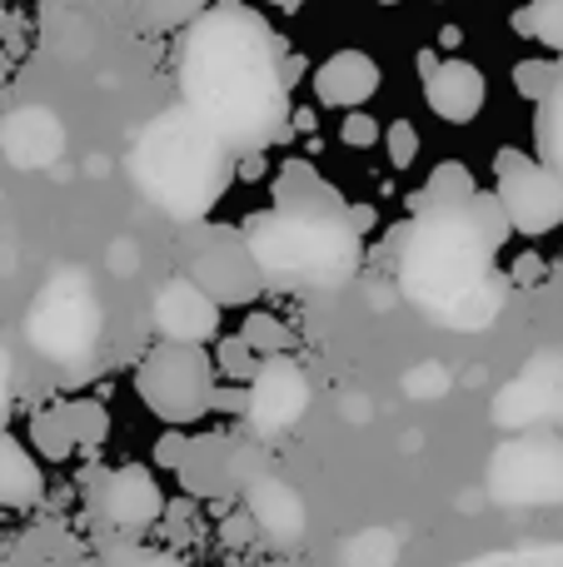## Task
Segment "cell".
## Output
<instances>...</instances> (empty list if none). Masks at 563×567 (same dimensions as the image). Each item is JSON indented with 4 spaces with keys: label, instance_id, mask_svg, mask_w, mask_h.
<instances>
[{
    "label": "cell",
    "instance_id": "4fadbf2b",
    "mask_svg": "<svg viewBox=\"0 0 563 567\" xmlns=\"http://www.w3.org/2000/svg\"><path fill=\"white\" fill-rule=\"evenodd\" d=\"M95 508H100V518H105L110 528H120V533H145L150 523L160 518L165 498H160L155 478H150L145 468H115V473H105V478H100Z\"/></svg>",
    "mask_w": 563,
    "mask_h": 567
},
{
    "label": "cell",
    "instance_id": "52a82bcc",
    "mask_svg": "<svg viewBox=\"0 0 563 567\" xmlns=\"http://www.w3.org/2000/svg\"><path fill=\"white\" fill-rule=\"evenodd\" d=\"M494 175H499V199L509 209V225L519 235H549V229L563 225V185L544 159L499 150Z\"/></svg>",
    "mask_w": 563,
    "mask_h": 567
},
{
    "label": "cell",
    "instance_id": "484cf974",
    "mask_svg": "<svg viewBox=\"0 0 563 567\" xmlns=\"http://www.w3.org/2000/svg\"><path fill=\"white\" fill-rule=\"evenodd\" d=\"M464 567H563V548H534V553H494Z\"/></svg>",
    "mask_w": 563,
    "mask_h": 567
},
{
    "label": "cell",
    "instance_id": "6da1fadb",
    "mask_svg": "<svg viewBox=\"0 0 563 567\" xmlns=\"http://www.w3.org/2000/svg\"><path fill=\"white\" fill-rule=\"evenodd\" d=\"M299 60L245 0H215L180 40V95L199 120L235 145V155L289 140V80Z\"/></svg>",
    "mask_w": 563,
    "mask_h": 567
},
{
    "label": "cell",
    "instance_id": "7a4b0ae2",
    "mask_svg": "<svg viewBox=\"0 0 563 567\" xmlns=\"http://www.w3.org/2000/svg\"><path fill=\"white\" fill-rule=\"evenodd\" d=\"M474 195H419L414 219L405 229H395V239H389L405 299L429 319L449 323V329H484L499 313V299H504L494 275L499 239L479 219Z\"/></svg>",
    "mask_w": 563,
    "mask_h": 567
},
{
    "label": "cell",
    "instance_id": "9a60e30c",
    "mask_svg": "<svg viewBox=\"0 0 563 567\" xmlns=\"http://www.w3.org/2000/svg\"><path fill=\"white\" fill-rule=\"evenodd\" d=\"M499 423H544L563 419V363H534L519 383L499 393Z\"/></svg>",
    "mask_w": 563,
    "mask_h": 567
},
{
    "label": "cell",
    "instance_id": "e0dca14e",
    "mask_svg": "<svg viewBox=\"0 0 563 567\" xmlns=\"http://www.w3.org/2000/svg\"><path fill=\"white\" fill-rule=\"evenodd\" d=\"M249 513H255V523L275 543H295L299 533H305V508H299L295 488H285V483H275V478L249 483Z\"/></svg>",
    "mask_w": 563,
    "mask_h": 567
},
{
    "label": "cell",
    "instance_id": "8fae6325",
    "mask_svg": "<svg viewBox=\"0 0 563 567\" xmlns=\"http://www.w3.org/2000/svg\"><path fill=\"white\" fill-rule=\"evenodd\" d=\"M419 70H424V105L434 110L439 120H449V125L479 120V110H484V100H489L484 70L469 65V60H434L429 50L419 55Z\"/></svg>",
    "mask_w": 563,
    "mask_h": 567
},
{
    "label": "cell",
    "instance_id": "e575fe53",
    "mask_svg": "<svg viewBox=\"0 0 563 567\" xmlns=\"http://www.w3.org/2000/svg\"><path fill=\"white\" fill-rule=\"evenodd\" d=\"M379 6H399V0H379Z\"/></svg>",
    "mask_w": 563,
    "mask_h": 567
},
{
    "label": "cell",
    "instance_id": "4dcf8cb0",
    "mask_svg": "<svg viewBox=\"0 0 563 567\" xmlns=\"http://www.w3.org/2000/svg\"><path fill=\"white\" fill-rule=\"evenodd\" d=\"M375 135H379V125H375L369 115H349V120H345V145H359V150H365V145H375Z\"/></svg>",
    "mask_w": 563,
    "mask_h": 567
},
{
    "label": "cell",
    "instance_id": "9c48e42d",
    "mask_svg": "<svg viewBox=\"0 0 563 567\" xmlns=\"http://www.w3.org/2000/svg\"><path fill=\"white\" fill-rule=\"evenodd\" d=\"M190 275L205 284L219 303H255L259 289H265V275H259L255 255H249V239L225 225L199 229L195 249H190Z\"/></svg>",
    "mask_w": 563,
    "mask_h": 567
},
{
    "label": "cell",
    "instance_id": "2e32d148",
    "mask_svg": "<svg viewBox=\"0 0 563 567\" xmlns=\"http://www.w3.org/2000/svg\"><path fill=\"white\" fill-rule=\"evenodd\" d=\"M0 145H6V155L16 159V165L35 169V165H50V159L60 155L65 135H60V125H55V115H50V110H20V115L6 120Z\"/></svg>",
    "mask_w": 563,
    "mask_h": 567
},
{
    "label": "cell",
    "instance_id": "f546056e",
    "mask_svg": "<svg viewBox=\"0 0 563 567\" xmlns=\"http://www.w3.org/2000/svg\"><path fill=\"white\" fill-rule=\"evenodd\" d=\"M225 363H229V373H235V379H255V369H249V339H229L225 343Z\"/></svg>",
    "mask_w": 563,
    "mask_h": 567
},
{
    "label": "cell",
    "instance_id": "7402d4cb",
    "mask_svg": "<svg viewBox=\"0 0 563 567\" xmlns=\"http://www.w3.org/2000/svg\"><path fill=\"white\" fill-rule=\"evenodd\" d=\"M554 80H559L554 60H519V65H514V90H519V95H529V100H544Z\"/></svg>",
    "mask_w": 563,
    "mask_h": 567
},
{
    "label": "cell",
    "instance_id": "603a6c76",
    "mask_svg": "<svg viewBox=\"0 0 563 567\" xmlns=\"http://www.w3.org/2000/svg\"><path fill=\"white\" fill-rule=\"evenodd\" d=\"M424 195H439V199H469L474 195V179H469V169L459 165V159H444V165L429 175Z\"/></svg>",
    "mask_w": 563,
    "mask_h": 567
},
{
    "label": "cell",
    "instance_id": "3957f363",
    "mask_svg": "<svg viewBox=\"0 0 563 567\" xmlns=\"http://www.w3.org/2000/svg\"><path fill=\"white\" fill-rule=\"evenodd\" d=\"M249 255L265 284H345L359 269V215L315 165L289 159L275 175V205L249 215Z\"/></svg>",
    "mask_w": 563,
    "mask_h": 567
},
{
    "label": "cell",
    "instance_id": "ffe728a7",
    "mask_svg": "<svg viewBox=\"0 0 563 567\" xmlns=\"http://www.w3.org/2000/svg\"><path fill=\"white\" fill-rule=\"evenodd\" d=\"M514 30L563 55V0H529L524 10H514Z\"/></svg>",
    "mask_w": 563,
    "mask_h": 567
},
{
    "label": "cell",
    "instance_id": "d6986e66",
    "mask_svg": "<svg viewBox=\"0 0 563 567\" xmlns=\"http://www.w3.org/2000/svg\"><path fill=\"white\" fill-rule=\"evenodd\" d=\"M534 135H539V159L554 169L559 185H563V65H559V80L549 85V95L539 100Z\"/></svg>",
    "mask_w": 563,
    "mask_h": 567
},
{
    "label": "cell",
    "instance_id": "83f0119b",
    "mask_svg": "<svg viewBox=\"0 0 563 567\" xmlns=\"http://www.w3.org/2000/svg\"><path fill=\"white\" fill-rule=\"evenodd\" d=\"M385 140H389V159H395L399 169L414 165V155H419V135H414V125H409V120H395V125L385 130Z\"/></svg>",
    "mask_w": 563,
    "mask_h": 567
},
{
    "label": "cell",
    "instance_id": "ac0fdd59",
    "mask_svg": "<svg viewBox=\"0 0 563 567\" xmlns=\"http://www.w3.org/2000/svg\"><path fill=\"white\" fill-rule=\"evenodd\" d=\"M45 498V473L40 463L0 429V508H30Z\"/></svg>",
    "mask_w": 563,
    "mask_h": 567
},
{
    "label": "cell",
    "instance_id": "4316f807",
    "mask_svg": "<svg viewBox=\"0 0 563 567\" xmlns=\"http://www.w3.org/2000/svg\"><path fill=\"white\" fill-rule=\"evenodd\" d=\"M205 10V0H150L145 20L150 25H180V20H195Z\"/></svg>",
    "mask_w": 563,
    "mask_h": 567
},
{
    "label": "cell",
    "instance_id": "ba28073f",
    "mask_svg": "<svg viewBox=\"0 0 563 567\" xmlns=\"http://www.w3.org/2000/svg\"><path fill=\"white\" fill-rule=\"evenodd\" d=\"M489 493L499 503H563V443L519 439L489 463Z\"/></svg>",
    "mask_w": 563,
    "mask_h": 567
},
{
    "label": "cell",
    "instance_id": "cb8c5ba5",
    "mask_svg": "<svg viewBox=\"0 0 563 567\" xmlns=\"http://www.w3.org/2000/svg\"><path fill=\"white\" fill-rule=\"evenodd\" d=\"M389 558H395V538L389 533H359L345 553L349 567H385Z\"/></svg>",
    "mask_w": 563,
    "mask_h": 567
},
{
    "label": "cell",
    "instance_id": "f1b7e54d",
    "mask_svg": "<svg viewBox=\"0 0 563 567\" xmlns=\"http://www.w3.org/2000/svg\"><path fill=\"white\" fill-rule=\"evenodd\" d=\"M474 209H479V219H484L489 235H494L499 245H504L509 229H514V225H509V209H504V199H499V189H494V195H474Z\"/></svg>",
    "mask_w": 563,
    "mask_h": 567
},
{
    "label": "cell",
    "instance_id": "d4e9b609",
    "mask_svg": "<svg viewBox=\"0 0 563 567\" xmlns=\"http://www.w3.org/2000/svg\"><path fill=\"white\" fill-rule=\"evenodd\" d=\"M245 339H249V349H259V353H285L289 349V329L275 323L269 313H255V319L245 323Z\"/></svg>",
    "mask_w": 563,
    "mask_h": 567
},
{
    "label": "cell",
    "instance_id": "277c9868",
    "mask_svg": "<svg viewBox=\"0 0 563 567\" xmlns=\"http://www.w3.org/2000/svg\"><path fill=\"white\" fill-rule=\"evenodd\" d=\"M130 175L165 215L195 225L225 195L229 175H235V145L190 105H175L140 130L135 150H130Z\"/></svg>",
    "mask_w": 563,
    "mask_h": 567
},
{
    "label": "cell",
    "instance_id": "8992f818",
    "mask_svg": "<svg viewBox=\"0 0 563 567\" xmlns=\"http://www.w3.org/2000/svg\"><path fill=\"white\" fill-rule=\"evenodd\" d=\"M100 323H105V313H100V299H95V289H90V279L75 275V269H60V275L35 293L25 333L45 359L80 363L95 353Z\"/></svg>",
    "mask_w": 563,
    "mask_h": 567
},
{
    "label": "cell",
    "instance_id": "d6a6232c",
    "mask_svg": "<svg viewBox=\"0 0 563 567\" xmlns=\"http://www.w3.org/2000/svg\"><path fill=\"white\" fill-rule=\"evenodd\" d=\"M135 567H175V563H170V558H155V553H150V558H140Z\"/></svg>",
    "mask_w": 563,
    "mask_h": 567
},
{
    "label": "cell",
    "instance_id": "44dd1931",
    "mask_svg": "<svg viewBox=\"0 0 563 567\" xmlns=\"http://www.w3.org/2000/svg\"><path fill=\"white\" fill-rule=\"evenodd\" d=\"M30 433H35V449H40V458H65V453L75 449V429H70V409H45V413H35V423H30Z\"/></svg>",
    "mask_w": 563,
    "mask_h": 567
},
{
    "label": "cell",
    "instance_id": "5bb4252c",
    "mask_svg": "<svg viewBox=\"0 0 563 567\" xmlns=\"http://www.w3.org/2000/svg\"><path fill=\"white\" fill-rule=\"evenodd\" d=\"M379 65L369 50H339L315 70V100L329 110H359L379 95Z\"/></svg>",
    "mask_w": 563,
    "mask_h": 567
},
{
    "label": "cell",
    "instance_id": "7c38bea8",
    "mask_svg": "<svg viewBox=\"0 0 563 567\" xmlns=\"http://www.w3.org/2000/svg\"><path fill=\"white\" fill-rule=\"evenodd\" d=\"M219 309L225 303L205 289L195 275H180L170 284H160L155 293V329L165 339H185V343H205L219 333Z\"/></svg>",
    "mask_w": 563,
    "mask_h": 567
},
{
    "label": "cell",
    "instance_id": "5b68a950",
    "mask_svg": "<svg viewBox=\"0 0 563 567\" xmlns=\"http://www.w3.org/2000/svg\"><path fill=\"white\" fill-rule=\"evenodd\" d=\"M135 389L155 419L199 423L209 409H215V363H209L205 343L160 339L155 349L140 359Z\"/></svg>",
    "mask_w": 563,
    "mask_h": 567
},
{
    "label": "cell",
    "instance_id": "836d02e7",
    "mask_svg": "<svg viewBox=\"0 0 563 567\" xmlns=\"http://www.w3.org/2000/svg\"><path fill=\"white\" fill-rule=\"evenodd\" d=\"M269 6H285V10H299V6H305V0H269Z\"/></svg>",
    "mask_w": 563,
    "mask_h": 567
},
{
    "label": "cell",
    "instance_id": "1f68e13d",
    "mask_svg": "<svg viewBox=\"0 0 563 567\" xmlns=\"http://www.w3.org/2000/svg\"><path fill=\"white\" fill-rule=\"evenodd\" d=\"M6 413H10V359L0 349V423H6Z\"/></svg>",
    "mask_w": 563,
    "mask_h": 567
},
{
    "label": "cell",
    "instance_id": "30bf717a",
    "mask_svg": "<svg viewBox=\"0 0 563 567\" xmlns=\"http://www.w3.org/2000/svg\"><path fill=\"white\" fill-rule=\"evenodd\" d=\"M309 409V379L289 353H265L249 379V409L245 419L255 423V433H285L305 419Z\"/></svg>",
    "mask_w": 563,
    "mask_h": 567
}]
</instances>
